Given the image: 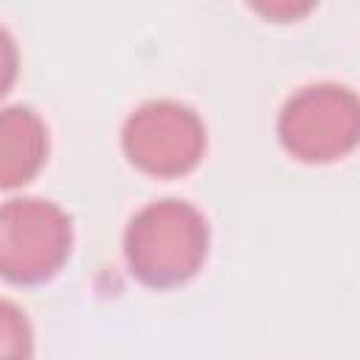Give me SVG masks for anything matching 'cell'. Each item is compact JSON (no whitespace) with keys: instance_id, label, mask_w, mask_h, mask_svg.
<instances>
[{"instance_id":"obj_1","label":"cell","mask_w":360,"mask_h":360,"mask_svg":"<svg viewBox=\"0 0 360 360\" xmlns=\"http://www.w3.org/2000/svg\"><path fill=\"white\" fill-rule=\"evenodd\" d=\"M127 264L149 287L188 281L205 262V217L183 200H160L138 211L124 236Z\"/></svg>"},{"instance_id":"obj_2","label":"cell","mask_w":360,"mask_h":360,"mask_svg":"<svg viewBox=\"0 0 360 360\" xmlns=\"http://www.w3.org/2000/svg\"><path fill=\"white\" fill-rule=\"evenodd\" d=\"M70 253L68 214L37 197L0 205V276L14 284L51 278Z\"/></svg>"},{"instance_id":"obj_3","label":"cell","mask_w":360,"mask_h":360,"mask_svg":"<svg viewBox=\"0 0 360 360\" xmlns=\"http://www.w3.org/2000/svg\"><path fill=\"white\" fill-rule=\"evenodd\" d=\"M360 110L349 87L315 84L298 90L278 115L284 149L307 163H326L357 143Z\"/></svg>"},{"instance_id":"obj_4","label":"cell","mask_w":360,"mask_h":360,"mask_svg":"<svg viewBox=\"0 0 360 360\" xmlns=\"http://www.w3.org/2000/svg\"><path fill=\"white\" fill-rule=\"evenodd\" d=\"M124 152L146 174L177 177L191 172L205 152V127L177 101H149L124 124Z\"/></svg>"},{"instance_id":"obj_5","label":"cell","mask_w":360,"mask_h":360,"mask_svg":"<svg viewBox=\"0 0 360 360\" xmlns=\"http://www.w3.org/2000/svg\"><path fill=\"white\" fill-rule=\"evenodd\" d=\"M48 155L42 118L28 107L0 110V188L31 180Z\"/></svg>"},{"instance_id":"obj_6","label":"cell","mask_w":360,"mask_h":360,"mask_svg":"<svg viewBox=\"0 0 360 360\" xmlns=\"http://www.w3.org/2000/svg\"><path fill=\"white\" fill-rule=\"evenodd\" d=\"M31 326L20 307L0 301V360H31Z\"/></svg>"},{"instance_id":"obj_7","label":"cell","mask_w":360,"mask_h":360,"mask_svg":"<svg viewBox=\"0 0 360 360\" xmlns=\"http://www.w3.org/2000/svg\"><path fill=\"white\" fill-rule=\"evenodd\" d=\"M17 79V45L8 37V31L0 28V96L14 84Z\"/></svg>"}]
</instances>
